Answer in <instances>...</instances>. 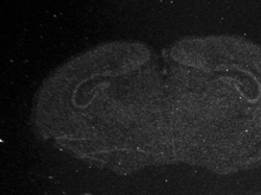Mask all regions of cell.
I'll return each instance as SVG.
<instances>
[{
    "label": "cell",
    "instance_id": "1",
    "mask_svg": "<svg viewBox=\"0 0 261 195\" xmlns=\"http://www.w3.org/2000/svg\"><path fill=\"white\" fill-rule=\"evenodd\" d=\"M32 124L42 140L118 175L184 163L230 176L261 166V45L213 35L163 48L106 42L54 70Z\"/></svg>",
    "mask_w": 261,
    "mask_h": 195
},
{
    "label": "cell",
    "instance_id": "2",
    "mask_svg": "<svg viewBox=\"0 0 261 195\" xmlns=\"http://www.w3.org/2000/svg\"><path fill=\"white\" fill-rule=\"evenodd\" d=\"M250 195H261V192H259V193H256V194H250Z\"/></svg>",
    "mask_w": 261,
    "mask_h": 195
}]
</instances>
